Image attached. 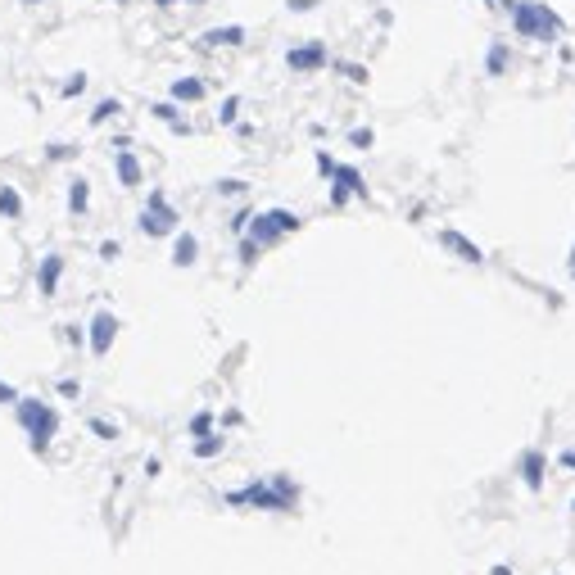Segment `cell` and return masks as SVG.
Wrapping results in <instances>:
<instances>
[{"label": "cell", "mask_w": 575, "mask_h": 575, "mask_svg": "<svg viewBox=\"0 0 575 575\" xmlns=\"http://www.w3.org/2000/svg\"><path fill=\"white\" fill-rule=\"evenodd\" d=\"M512 32L525 41H553L561 32V14L539 0H512Z\"/></svg>", "instance_id": "cell-1"}, {"label": "cell", "mask_w": 575, "mask_h": 575, "mask_svg": "<svg viewBox=\"0 0 575 575\" xmlns=\"http://www.w3.org/2000/svg\"><path fill=\"white\" fill-rule=\"evenodd\" d=\"M14 412H18V421H23V431L32 435V453H45L50 448V439L59 431V412L50 408V403H41V399H23L14 403Z\"/></svg>", "instance_id": "cell-2"}, {"label": "cell", "mask_w": 575, "mask_h": 575, "mask_svg": "<svg viewBox=\"0 0 575 575\" xmlns=\"http://www.w3.org/2000/svg\"><path fill=\"white\" fill-rule=\"evenodd\" d=\"M317 168H322L326 177H331V204L335 209H345L349 204V195H367V181L358 168H349V163H335L326 150H317Z\"/></svg>", "instance_id": "cell-3"}, {"label": "cell", "mask_w": 575, "mask_h": 575, "mask_svg": "<svg viewBox=\"0 0 575 575\" xmlns=\"http://www.w3.org/2000/svg\"><path fill=\"white\" fill-rule=\"evenodd\" d=\"M145 236H168L177 231V209H168V195L163 190H150V204L141 209V222H136Z\"/></svg>", "instance_id": "cell-4"}, {"label": "cell", "mask_w": 575, "mask_h": 575, "mask_svg": "<svg viewBox=\"0 0 575 575\" xmlns=\"http://www.w3.org/2000/svg\"><path fill=\"white\" fill-rule=\"evenodd\" d=\"M231 507H267V512H290L295 503H290L286 494H276V489H267L263 480L249 485V489H236V494H227Z\"/></svg>", "instance_id": "cell-5"}, {"label": "cell", "mask_w": 575, "mask_h": 575, "mask_svg": "<svg viewBox=\"0 0 575 575\" xmlns=\"http://www.w3.org/2000/svg\"><path fill=\"white\" fill-rule=\"evenodd\" d=\"M286 64L295 72H317L331 64V50H326V41H303V45H290L286 50Z\"/></svg>", "instance_id": "cell-6"}, {"label": "cell", "mask_w": 575, "mask_h": 575, "mask_svg": "<svg viewBox=\"0 0 575 575\" xmlns=\"http://www.w3.org/2000/svg\"><path fill=\"white\" fill-rule=\"evenodd\" d=\"M118 331H122V322H118V317L109 313V308H100V313L91 317V340H87V345H91L95 358H104V353H109V345H114Z\"/></svg>", "instance_id": "cell-7"}, {"label": "cell", "mask_w": 575, "mask_h": 575, "mask_svg": "<svg viewBox=\"0 0 575 575\" xmlns=\"http://www.w3.org/2000/svg\"><path fill=\"white\" fill-rule=\"evenodd\" d=\"M439 244H444V249H453L462 263H475V267L485 263V249H480V244H475V240H467V236H462V231H453V227H444V231H439Z\"/></svg>", "instance_id": "cell-8"}, {"label": "cell", "mask_w": 575, "mask_h": 575, "mask_svg": "<svg viewBox=\"0 0 575 575\" xmlns=\"http://www.w3.org/2000/svg\"><path fill=\"white\" fill-rule=\"evenodd\" d=\"M59 276H64V254H45L41 267H36V290L50 299L55 290H59Z\"/></svg>", "instance_id": "cell-9"}, {"label": "cell", "mask_w": 575, "mask_h": 575, "mask_svg": "<svg viewBox=\"0 0 575 575\" xmlns=\"http://www.w3.org/2000/svg\"><path fill=\"white\" fill-rule=\"evenodd\" d=\"M114 173H118V186L136 190V186H141V158L131 154V150H118V154H114Z\"/></svg>", "instance_id": "cell-10"}, {"label": "cell", "mask_w": 575, "mask_h": 575, "mask_svg": "<svg viewBox=\"0 0 575 575\" xmlns=\"http://www.w3.org/2000/svg\"><path fill=\"white\" fill-rule=\"evenodd\" d=\"M173 100L177 104H200L204 100V82L200 77H177L173 82Z\"/></svg>", "instance_id": "cell-11"}, {"label": "cell", "mask_w": 575, "mask_h": 575, "mask_svg": "<svg viewBox=\"0 0 575 575\" xmlns=\"http://www.w3.org/2000/svg\"><path fill=\"white\" fill-rule=\"evenodd\" d=\"M200 41H204V45H240V41H244V28H240V23H227V28H209V32L200 36Z\"/></svg>", "instance_id": "cell-12"}, {"label": "cell", "mask_w": 575, "mask_h": 575, "mask_svg": "<svg viewBox=\"0 0 575 575\" xmlns=\"http://www.w3.org/2000/svg\"><path fill=\"white\" fill-rule=\"evenodd\" d=\"M195 254H200V240H195L190 231H177V240H173V263H177V267H190Z\"/></svg>", "instance_id": "cell-13"}, {"label": "cell", "mask_w": 575, "mask_h": 575, "mask_svg": "<svg viewBox=\"0 0 575 575\" xmlns=\"http://www.w3.org/2000/svg\"><path fill=\"white\" fill-rule=\"evenodd\" d=\"M87 204H91V181L87 177H72L68 181V209L72 213H87Z\"/></svg>", "instance_id": "cell-14"}, {"label": "cell", "mask_w": 575, "mask_h": 575, "mask_svg": "<svg viewBox=\"0 0 575 575\" xmlns=\"http://www.w3.org/2000/svg\"><path fill=\"white\" fill-rule=\"evenodd\" d=\"M485 72H489V77H503V72H507V41H494V45H489Z\"/></svg>", "instance_id": "cell-15"}, {"label": "cell", "mask_w": 575, "mask_h": 575, "mask_svg": "<svg viewBox=\"0 0 575 575\" xmlns=\"http://www.w3.org/2000/svg\"><path fill=\"white\" fill-rule=\"evenodd\" d=\"M521 475H525V485H530V489H539L544 485V453H525L521 458Z\"/></svg>", "instance_id": "cell-16"}, {"label": "cell", "mask_w": 575, "mask_h": 575, "mask_svg": "<svg viewBox=\"0 0 575 575\" xmlns=\"http://www.w3.org/2000/svg\"><path fill=\"white\" fill-rule=\"evenodd\" d=\"M0 217H23V200H18V190L14 186H0Z\"/></svg>", "instance_id": "cell-17"}, {"label": "cell", "mask_w": 575, "mask_h": 575, "mask_svg": "<svg viewBox=\"0 0 575 575\" xmlns=\"http://www.w3.org/2000/svg\"><path fill=\"white\" fill-rule=\"evenodd\" d=\"M267 217H272V227L281 231V236H290V231H299V227H303V217H299V213H290V209H272Z\"/></svg>", "instance_id": "cell-18"}, {"label": "cell", "mask_w": 575, "mask_h": 575, "mask_svg": "<svg viewBox=\"0 0 575 575\" xmlns=\"http://www.w3.org/2000/svg\"><path fill=\"white\" fill-rule=\"evenodd\" d=\"M222 453V435H200V444H195V458H217Z\"/></svg>", "instance_id": "cell-19"}, {"label": "cell", "mask_w": 575, "mask_h": 575, "mask_svg": "<svg viewBox=\"0 0 575 575\" xmlns=\"http://www.w3.org/2000/svg\"><path fill=\"white\" fill-rule=\"evenodd\" d=\"M118 114H122V104H118V100H100V104H95V114H91V127H100V122L118 118Z\"/></svg>", "instance_id": "cell-20"}, {"label": "cell", "mask_w": 575, "mask_h": 575, "mask_svg": "<svg viewBox=\"0 0 575 575\" xmlns=\"http://www.w3.org/2000/svg\"><path fill=\"white\" fill-rule=\"evenodd\" d=\"M150 114H154L158 122H177L181 109H177V100H158V104H150Z\"/></svg>", "instance_id": "cell-21"}, {"label": "cell", "mask_w": 575, "mask_h": 575, "mask_svg": "<svg viewBox=\"0 0 575 575\" xmlns=\"http://www.w3.org/2000/svg\"><path fill=\"white\" fill-rule=\"evenodd\" d=\"M349 145H353V150H372V145H376V131H372V127H353V131H349Z\"/></svg>", "instance_id": "cell-22"}, {"label": "cell", "mask_w": 575, "mask_h": 575, "mask_svg": "<svg viewBox=\"0 0 575 575\" xmlns=\"http://www.w3.org/2000/svg\"><path fill=\"white\" fill-rule=\"evenodd\" d=\"M259 254H263V249H259V240H249V236L240 240V263H244V267H254V263H259Z\"/></svg>", "instance_id": "cell-23"}, {"label": "cell", "mask_w": 575, "mask_h": 575, "mask_svg": "<svg viewBox=\"0 0 575 575\" xmlns=\"http://www.w3.org/2000/svg\"><path fill=\"white\" fill-rule=\"evenodd\" d=\"M236 114H240V95H227L222 109H217V122H236Z\"/></svg>", "instance_id": "cell-24"}, {"label": "cell", "mask_w": 575, "mask_h": 575, "mask_svg": "<svg viewBox=\"0 0 575 575\" xmlns=\"http://www.w3.org/2000/svg\"><path fill=\"white\" fill-rule=\"evenodd\" d=\"M213 431V412H195L190 417V435H209Z\"/></svg>", "instance_id": "cell-25"}, {"label": "cell", "mask_w": 575, "mask_h": 575, "mask_svg": "<svg viewBox=\"0 0 575 575\" xmlns=\"http://www.w3.org/2000/svg\"><path fill=\"white\" fill-rule=\"evenodd\" d=\"M87 426H91V435H100V439H118V426H109L104 417H91Z\"/></svg>", "instance_id": "cell-26"}, {"label": "cell", "mask_w": 575, "mask_h": 575, "mask_svg": "<svg viewBox=\"0 0 575 575\" xmlns=\"http://www.w3.org/2000/svg\"><path fill=\"white\" fill-rule=\"evenodd\" d=\"M82 91H87V72H72L64 82V95H82Z\"/></svg>", "instance_id": "cell-27"}, {"label": "cell", "mask_w": 575, "mask_h": 575, "mask_svg": "<svg viewBox=\"0 0 575 575\" xmlns=\"http://www.w3.org/2000/svg\"><path fill=\"white\" fill-rule=\"evenodd\" d=\"M317 5H322V0H286L290 14H308V9H317Z\"/></svg>", "instance_id": "cell-28"}, {"label": "cell", "mask_w": 575, "mask_h": 575, "mask_svg": "<svg viewBox=\"0 0 575 575\" xmlns=\"http://www.w3.org/2000/svg\"><path fill=\"white\" fill-rule=\"evenodd\" d=\"M217 190H222V195H240L244 181H240V177H222V181H217Z\"/></svg>", "instance_id": "cell-29"}, {"label": "cell", "mask_w": 575, "mask_h": 575, "mask_svg": "<svg viewBox=\"0 0 575 575\" xmlns=\"http://www.w3.org/2000/svg\"><path fill=\"white\" fill-rule=\"evenodd\" d=\"M118 254H122V244H118V240H104V244H100V259H104V263H114Z\"/></svg>", "instance_id": "cell-30"}, {"label": "cell", "mask_w": 575, "mask_h": 575, "mask_svg": "<svg viewBox=\"0 0 575 575\" xmlns=\"http://www.w3.org/2000/svg\"><path fill=\"white\" fill-rule=\"evenodd\" d=\"M0 403H9V408H14V403H18V389L9 385V381H0Z\"/></svg>", "instance_id": "cell-31"}, {"label": "cell", "mask_w": 575, "mask_h": 575, "mask_svg": "<svg viewBox=\"0 0 575 575\" xmlns=\"http://www.w3.org/2000/svg\"><path fill=\"white\" fill-rule=\"evenodd\" d=\"M244 227H249V209H240L236 217H231V231H236V236H244Z\"/></svg>", "instance_id": "cell-32"}, {"label": "cell", "mask_w": 575, "mask_h": 575, "mask_svg": "<svg viewBox=\"0 0 575 575\" xmlns=\"http://www.w3.org/2000/svg\"><path fill=\"white\" fill-rule=\"evenodd\" d=\"M59 394H64V399H77V394H82V385L68 376V381H59Z\"/></svg>", "instance_id": "cell-33"}, {"label": "cell", "mask_w": 575, "mask_h": 575, "mask_svg": "<svg viewBox=\"0 0 575 575\" xmlns=\"http://www.w3.org/2000/svg\"><path fill=\"white\" fill-rule=\"evenodd\" d=\"M45 154H50V158H72L77 150H72V145H50V150H45Z\"/></svg>", "instance_id": "cell-34"}, {"label": "cell", "mask_w": 575, "mask_h": 575, "mask_svg": "<svg viewBox=\"0 0 575 575\" xmlns=\"http://www.w3.org/2000/svg\"><path fill=\"white\" fill-rule=\"evenodd\" d=\"M64 340L68 345H82V326H64Z\"/></svg>", "instance_id": "cell-35"}, {"label": "cell", "mask_w": 575, "mask_h": 575, "mask_svg": "<svg viewBox=\"0 0 575 575\" xmlns=\"http://www.w3.org/2000/svg\"><path fill=\"white\" fill-rule=\"evenodd\" d=\"M345 72H349L353 82H367V68H358V64H345Z\"/></svg>", "instance_id": "cell-36"}, {"label": "cell", "mask_w": 575, "mask_h": 575, "mask_svg": "<svg viewBox=\"0 0 575 575\" xmlns=\"http://www.w3.org/2000/svg\"><path fill=\"white\" fill-rule=\"evenodd\" d=\"M561 467H571V471H575V453H561Z\"/></svg>", "instance_id": "cell-37"}, {"label": "cell", "mask_w": 575, "mask_h": 575, "mask_svg": "<svg viewBox=\"0 0 575 575\" xmlns=\"http://www.w3.org/2000/svg\"><path fill=\"white\" fill-rule=\"evenodd\" d=\"M177 5V0H154V9H173Z\"/></svg>", "instance_id": "cell-38"}, {"label": "cell", "mask_w": 575, "mask_h": 575, "mask_svg": "<svg viewBox=\"0 0 575 575\" xmlns=\"http://www.w3.org/2000/svg\"><path fill=\"white\" fill-rule=\"evenodd\" d=\"M566 267H571V276H575V244H571V259H566Z\"/></svg>", "instance_id": "cell-39"}, {"label": "cell", "mask_w": 575, "mask_h": 575, "mask_svg": "<svg viewBox=\"0 0 575 575\" xmlns=\"http://www.w3.org/2000/svg\"><path fill=\"white\" fill-rule=\"evenodd\" d=\"M494 575H512V571H507V566H494Z\"/></svg>", "instance_id": "cell-40"}, {"label": "cell", "mask_w": 575, "mask_h": 575, "mask_svg": "<svg viewBox=\"0 0 575 575\" xmlns=\"http://www.w3.org/2000/svg\"><path fill=\"white\" fill-rule=\"evenodd\" d=\"M18 5H41V0H18Z\"/></svg>", "instance_id": "cell-41"}, {"label": "cell", "mask_w": 575, "mask_h": 575, "mask_svg": "<svg viewBox=\"0 0 575 575\" xmlns=\"http://www.w3.org/2000/svg\"><path fill=\"white\" fill-rule=\"evenodd\" d=\"M114 5H131V0H114Z\"/></svg>", "instance_id": "cell-42"}, {"label": "cell", "mask_w": 575, "mask_h": 575, "mask_svg": "<svg viewBox=\"0 0 575 575\" xmlns=\"http://www.w3.org/2000/svg\"><path fill=\"white\" fill-rule=\"evenodd\" d=\"M190 5H200V0H190Z\"/></svg>", "instance_id": "cell-43"}]
</instances>
